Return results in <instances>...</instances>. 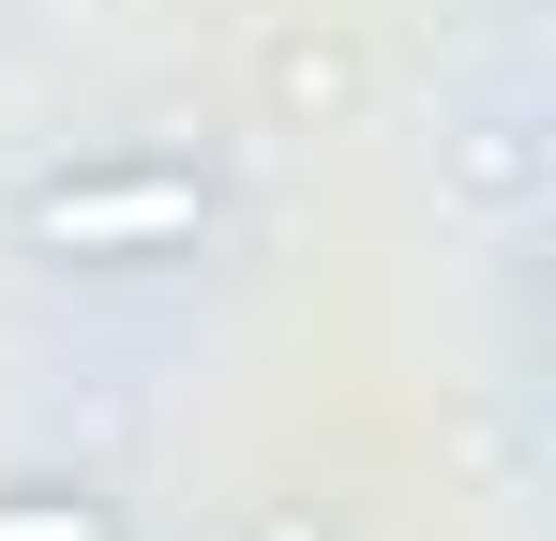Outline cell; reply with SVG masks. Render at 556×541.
<instances>
[{"label":"cell","instance_id":"cell-2","mask_svg":"<svg viewBox=\"0 0 556 541\" xmlns=\"http://www.w3.org/2000/svg\"><path fill=\"white\" fill-rule=\"evenodd\" d=\"M0 541H121L91 481H0Z\"/></svg>","mask_w":556,"mask_h":541},{"label":"cell","instance_id":"cell-1","mask_svg":"<svg viewBox=\"0 0 556 541\" xmlns=\"http://www.w3.org/2000/svg\"><path fill=\"white\" fill-rule=\"evenodd\" d=\"M226 226V196H211V166H181V151H91V166H46L30 196H15V241L61 270H166L195 256Z\"/></svg>","mask_w":556,"mask_h":541}]
</instances>
